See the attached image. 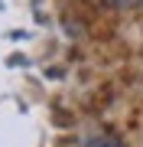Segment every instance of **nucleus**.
Instances as JSON below:
<instances>
[{
  "label": "nucleus",
  "mask_w": 143,
  "mask_h": 147,
  "mask_svg": "<svg viewBox=\"0 0 143 147\" xmlns=\"http://www.w3.org/2000/svg\"><path fill=\"white\" fill-rule=\"evenodd\" d=\"M81 147H124L120 137H114V134H91L81 141Z\"/></svg>",
  "instance_id": "f257e3e1"
},
{
  "label": "nucleus",
  "mask_w": 143,
  "mask_h": 147,
  "mask_svg": "<svg viewBox=\"0 0 143 147\" xmlns=\"http://www.w3.org/2000/svg\"><path fill=\"white\" fill-rule=\"evenodd\" d=\"M104 3L117 7V10H143V0H104Z\"/></svg>",
  "instance_id": "f03ea898"
}]
</instances>
